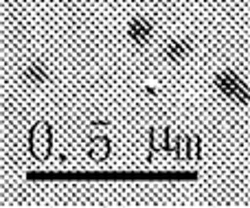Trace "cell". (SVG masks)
I'll list each match as a JSON object with an SVG mask.
<instances>
[{"label":"cell","instance_id":"cell-4","mask_svg":"<svg viewBox=\"0 0 250 208\" xmlns=\"http://www.w3.org/2000/svg\"><path fill=\"white\" fill-rule=\"evenodd\" d=\"M22 79H24L26 83H31V86H42V83H46L48 79H51V73H48V68L42 61H33V64H29L24 68Z\"/></svg>","mask_w":250,"mask_h":208},{"label":"cell","instance_id":"cell-6","mask_svg":"<svg viewBox=\"0 0 250 208\" xmlns=\"http://www.w3.org/2000/svg\"><path fill=\"white\" fill-rule=\"evenodd\" d=\"M195 2H202V0H195Z\"/></svg>","mask_w":250,"mask_h":208},{"label":"cell","instance_id":"cell-5","mask_svg":"<svg viewBox=\"0 0 250 208\" xmlns=\"http://www.w3.org/2000/svg\"><path fill=\"white\" fill-rule=\"evenodd\" d=\"M145 95H151V96H156V95H158V92H156L154 88H145Z\"/></svg>","mask_w":250,"mask_h":208},{"label":"cell","instance_id":"cell-1","mask_svg":"<svg viewBox=\"0 0 250 208\" xmlns=\"http://www.w3.org/2000/svg\"><path fill=\"white\" fill-rule=\"evenodd\" d=\"M213 86H215V90L224 99L233 101V103H237V105L250 103V86L235 70H220V73H215Z\"/></svg>","mask_w":250,"mask_h":208},{"label":"cell","instance_id":"cell-2","mask_svg":"<svg viewBox=\"0 0 250 208\" xmlns=\"http://www.w3.org/2000/svg\"><path fill=\"white\" fill-rule=\"evenodd\" d=\"M127 38L132 39L136 46H147L154 38V24L147 18H132L127 24Z\"/></svg>","mask_w":250,"mask_h":208},{"label":"cell","instance_id":"cell-3","mask_svg":"<svg viewBox=\"0 0 250 208\" xmlns=\"http://www.w3.org/2000/svg\"><path fill=\"white\" fill-rule=\"evenodd\" d=\"M191 51H193V44H191L189 39L187 38H176V39H171V42L165 46L163 57L167 61H171V64H180V61H185L187 57L191 55Z\"/></svg>","mask_w":250,"mask_h":208}]
</instances>
